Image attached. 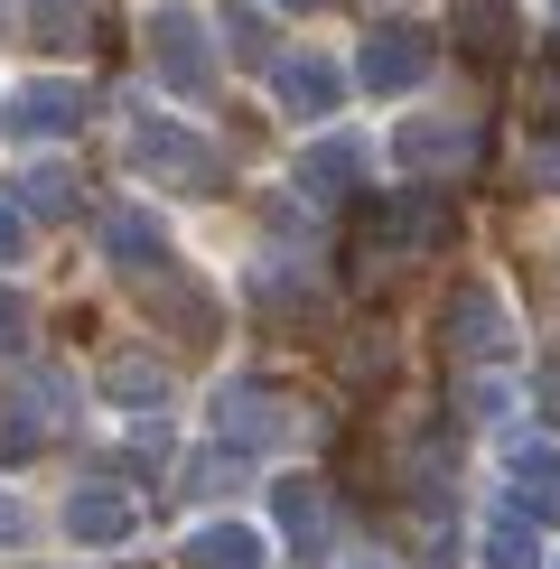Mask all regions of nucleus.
Returning <instances> with one entry per match:
<instances>
[{"mask_svg":"<svg viewBox=\"0 0 560 569\" xmlns=\"http://www.w3.org/2000/svg\"><path fill=\"white\" fill-rule=\"evenodd\" d=\"M76 420V383H66L57 365L47 373H29L19 392H0V467H19V458H38L47 439Z\"/></svg>","mask_w":560,"mask_h":569,"instance_id":"nucleus-1","label":"nucleus"},{"mask_svg":"<svg viewBox=\"0 0 560 569\" xmlns=\"http://www.w3.org/2000/svg\"><path fill=\"white\" fill-rule=\"evenodd\" d=\"M150 66H159V84L169 93H206L216 84V38H206V19L197 10H150Z\"/></svg>","mask_w":560,"mask_h":569,"instance_id":"nucleus-2","label":"nucleus"},{"mask_svg":"<svg viewBox=\"0 0 560 569\" xmlns=\"http://www.w3.org/2000/svg\"><path fill=\"white\" fill-rule=\"evenodd\" d=\"M449 355L458 365H504L513 355V308L486 290V280H458L449 290Z\"/></svg>","mask_w":560,"mask_h":569,"instance_id":"nucleus-3","label":"nucleus"},{"mask_svg":"<svg viewBox=\"0 0 560 569\" xmlns=\"http://www.w3.org/2000/svg\"><path fill=\"white\" fill-rule=\"evenodd\" d=\"M430 57H439V38H430V29H411V19H383V29L364 38V57H356V84H364V93H411L420 76H430Z\"/></svg>","mask_w":560,"mask_h":569,"instance_id":"nucleus-4","label":"nucleus"},{"mask_svg":"<svg viewBox=\"0 0 560 569\" xmlns=\"http://www.w3.org/2000/svg\"><path fill=\"white\" fill-rule=\"evenodd\" d=\"M271 486V523L290 541V560H327L337 551V505H327L318 477H262Z\"/></svg>","mask_w":560,"mask_h":569,"instance_id":"nucleus-5","label":"nucleus"},{"mask_svg":"<svg viewBox=\"0 0 560 569\" xmlns=\"http://www.w3.org/2000/svg\"><path fill=\"white\" fill-rule=\"evenodd\" d=\"M131 159L150 178H169V187H224V159L178 122H131Z\"/></svg>","mask_w":560,"mask_h":569,"instance_id":"nucleus-6","label":"nucleus"},{"mask_svg":"<svg viewBox=\"0 0 560 569\" xmlns=\"http://www.w3.org/2000/svg\"><path fill=\"white\" fill-rule=\"evenodd\" d=\"M103 262L122 280H140V290L169 280V224H159L150 206H112V216H103Z\"/></svg>","mask_w":560,"mask_h":569,"instance_id":"nucleus-7","label":"nucleus"},{"mask_svg":"<svg viewBox=\"0 0 560 569\" xmlns=\"http://www.w3.org/2000/svg\"><path fill=\"white\" fill-rule=\"evenodd\" d=\"M271 93H280V112H299V122H327V112L346 103V66L290 47V57H271Z\"/></svg>","mask_w":560,"mask_h":569,"instance_id":"nucleus-8","label":"nucleus"},{"mask_svg":"<svg viewBox=\"0 0 560 569\" xmlns=\"http://www.w3.org/2000/svg\"><path fill=\"white\" fill-rule=\"evenodd\" d=\"M216 439L243 448V458H262V448L290 439V411H280L262 383H224V392H216Z\"/></svg>","mask_w":560,"mask_h":569,"instance_id":"nucleus-9","label":"nucleus"},{"mask_svg":"<svg viewBox=\"0 0 560 569\" xmlns=\"http://www.w3.org/2000/svg\"><path fill=\"white\" fill-rule=\"evenodd\" d=\"M392 159H402L411 178H458L467 159H477V131L467 122H402L392 131Z\"/></svg>","mask_w":560,"mask_h":569,"instance_id":"nucleus-10","label":"nucleus"},{"mask_svg":"<svg viewBox=\"0 0 560 569\" xmlns=\"http://www.w3.org/2000/svg\"><path fill=\"white\" fill-rule=\"evenodd\" d=\"M84 112H93V103H84V84H66V76H57V84L38 76V84H19V93H10V131H19V140H66Z\"/></svg>","mask_w":560,"mask_h":569,"instance_id":"nucleus-11","label":"nucleus"},{"mask_svg":"<svg viewBox=\"0 0 560 569\" xmlns=\"http://www.w3.org/2000/svg\"><path fill=\"white\" fill-rule=\"evenodd\" d=\"M504 505L532 513L542 532H560V458H551V448H513V467H504Z\"/></svg>","mask_w":560,"mask_h":569,"instance_id":"nucleus-12","label":"nucleus"},{"mask_svg":"<svg viewBox=\"0 0 560 569\" xmlns=\"http://www.w3.org/2000/svg\"><path fill=\"white\" fill-rule=\"evenodd\" d=\"M66 532L93 541V551H112V541H131V532H140V505H131L122 486H84L76 505H66Z\"/></svg>","mask_w":560,"mask_h":569,"instance_id":"nucleus-13","label":"nucleus"},{"mask_svg":"<svg viewBox=\"0 0 560 569\" xmlns=\"http://www.w3.org/2000/svg\"><path fill=\"white\" fill-rule=\"evenodd\" d=\"M271 541L252 532V523H197L187 532V569H262Z\"/></svg>","mask_w":560,"mask_h":569,"instance_id":"nucleus-14","label":"nucleus"},{"mask_svg":"<svg viewBox=\"0 0 560 569\" xmlns=\"http://www.w3.org/2000/svg\"><path fill=\"white\" fill-rule=\"evenodd\" d=\"M449 29H458V47L477 66H496V57H513V0H458Z\"/></svg>","mask_w":560,"mask_h":569,"instance_id":"nucleus-15","label":"nucleus"},{"mask_svg":"<svg viewBox=\"0 0 560 569\" xmlns=\"http://www.w3.org/2000/svg\"><path fill=\"white\" fill-rule=\"evenodd\" d=\"M299 187H309V197H356L364 187V140H318V150L299 159Z\"/></svg>","mask_w":560,"mask_h":569,"instance_id":"nucleus-16","label":"nucleus"},{"mask_svg":"<svg viewBox=\"0 0 560 569\" xmlns=\"http://www.w3.org/2000/svg\"><path fill=\"white\" fill-rule=\"evenodd\" d=\"M486 569H542V523L504 505L496 523H486Z\"/></svg>","mask_w":560,"mask_h":569,"instance_id":"nucleus-17","label":"nucleus"},{"mask_svg":"<svg viewBox=\"0 0 560 569\" xmlns=\"http://www.w3.org/2000/svg\"><path fill=\"white\" fill-rule=\"evenodd\" d=\"M150 308L178 327V337H197V346H216V327H224L216 299H206V290H178V280H150Z\"/></svg>","mask_w":560,"mask_h":569,"instance_id":"nucleus-18","label":"nucleus"},{"mask_svg":"<svg viewBox=\"0 0 560 569\" xmlns=\"http://www.w3.org/2000/svg\"><path fill=\"white\" fill-rule=\"evenodd\" d=\"M103 392H112V401H131V411H159V401H169V365H150V355H112Z\"/></svg>","mask_w":560,"mask_h":569,"instance_id":"nucleus-19","label":"nucleus"},{"mask_svg":"<svg viewBox=\"0 0 560 569\" xmlns=\"http://www.w3.org/2000/svg\"><path fill=\"white\" fill-rule=\"evenodd\" d=\"M19 206H29V216H76V169H66V159H38L29 178H19Z\"/></svg>","mask_w":560,"mask_h":569,"instance_id":"nucleus-20","label":"nucleus"},{"mask_svg":"<svg viewBox=\"0 0 560 569\" xmlns=\"http://www.w3.org/2000/svg\"><path fill=\"white\" fill-rule=\"evenodd\" d=\"M216 29H224V47H233L243 66H262V76H271V29H262V10H252V0H233Z\"/></svg>","mask_w":560,"mask_h":569,"instance_id":"nucleus-21","label":"nucleus"},{"mask_svg":"<svg viewBox=\"0 0 560 569\" xmlns=\"http://www.w3.org/2000/svg\"><path fill=\"white\" fill-rule=\"evenodd\" d=\"M84 19H93V0H29L38 47H76V38H84Z\"/></svg>","mask_w":560,"mask_h":569,"instance_id":"nucleus-22","label":"nucleus"},{"mask_svg":"<svg viewBox=\"0 0 560 569\" xmlns=\"http://www.w3.org/2000/svg\"><path fill=\"white\" fill-rule=\"evenodd\" d=\"M504 411H513V383L477 365V383H467V420H504Z\"/></svg>","mask_w":560,"mask_h":569,"instance_id":"nucleus-23","label":"nucleus"},{"mask_svg":"<svg viewBox=\"0 0 560 569\" xmlns=\"http://www.w3.org/2000/svg\"><path fill=\"white\" fill-rule=\"evenodd\" d=\"M19 252H29V206H19V197H0V271H10Z\"/></svg>","mask_w":560,"mask_h":569,"instance_id":"nucleus-24","label":"nucleus"},{"mask_svg":"<svg viewBox=\"0 0 560 569\" xmlns=\"http://www.w3.org/2000/svg\"><path fill=\"white\" fill-rule=\"evenodd\" d=\"M392 233H402V243H420V233H439V206H430V197H402V206H392Z\"/></svg>","mask_w":560,"mask_h":569,"instance_id":"nucleus-25","label":"nucleus"},{"mask_svg":"<svg viewBox=\"0 0 560 569\" xmlns=\"http://www.w3.org/2000/svg\"><path fill=\"white\" fill-rule=\"evenodd\" d=\"M19 337H29V299H19V290H0V355H10Z\"/></svg>","mask_w":560,"mask_h":569,"instance_id":"nucleus-26","label":"nucleus"},{"mask_svg":"<svg viewBox=\"0 0 560 569\" xmlns=\"http://www.w3.org/2000/svg\"><path fill=\"white\" fill-rule=\"evenodd\" d=\"M10 541H29V505H10V495H0V551H10Z\"/></svg>","mask_w":560,"mask_h":569,"instance_id":"nucleus-27","label":"nucleus"},{"mask_svg":"<svg viewBox=\"0 0 560 569\" xmlns=\"http://www.w3.org/2000/svg\"><path fill=\"white\" fill-rule=\"evenodd\" d=\"M542 112H551V122H560V66H551V76H542Z\"/></svg>","mask_w":560,"mask_h":569,"instance_id":"nucleus-28","label":"nucleus"},{"mask_svg":"<svg viewBox=\"0 0 560 569\" xmlns=\"http://www.w3.org/2000/svg\"><path fill=\"white\" fill-rule=\"evenodd\" d=\"M542 401H551V411H560V365H551V373H542Z\"/></svg>","mask_w":560,"mask_h":569,"instance_id":"nucleus-29","label":"nucleus"},{"mask_svg":"<svg viewBox=\"0 0 560 569\" xmlns=\"http://www.w3.org/2000/svg\"><path fill=\"white\" fill-rule=\"evenodd\" d=\"M271 10H327V0H271Z\"/></svg>","mask_w":560,"mask_h":569,"instance_id":"nucleus-30","label":"nucleus"},{"mask_svg":"<svg viewBox=\"0 0 560 569\" xmlns=\"http://www.w3.org/2000/svg\"><path fill=\"white\" fill-rule=\"evenodd\" d=\"M356 569H383V560H356Z\"/></svg>","mask_w":560,"mask_h":569,"instance_id":"nucleus-31","label":"nucleus"},{"mask_svg":"<svg viewBox=\"0 0 560 569\" xmlns=\"http://www.w3.org/2000/svg\"><path fill=\"white\" fill-rule=\"evenodd\" d=\"M551 19H560V0H551Z\"/></svg>","mask_w":560,"mask_h":569,"instance_id":"nucleus-32","label":"nucleus"}]
</instances>
